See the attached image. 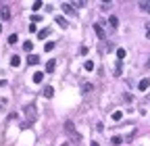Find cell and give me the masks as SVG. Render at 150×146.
<instances>
[{"instance_id":"1","label":"cell","mask_w":150,"mask_h":146,"mask_svg":"<svg viewBox=\"0 0 150 146\" xmlns=\"http://www.w3.org/2000/svg\"><path fill=\"white\" fill-rule=\"evenodd\" d=\"M65 132L73 138V142H77V144L81 142V136H79V132L75 130V123L73 121H65Z\"/></svg>"},{"instance_id":"2","label":"cell","mask_w":150,"mask_h":146,"mask_svg":"<svg viewBox=\"0 0 150 146\" xmlns=\"http://www.w3.org/2000/svg\"><path fill=\"white\" fill-rule=\"evenodd\" d=\"M25 117H27V123H33V121L38 119L36 105H27V107H25Z\"/></svg>"},{"instance_id":"3","label":"cell","mask_w":150,"mask_h":146,"mask_svg":"<svg viewBox=\"0 0 150 146\" xmlns=\"http://www.w3.org/2000/svg\"><path fill=\"white\" fill-rule=\"evenodd\" d=\"M94 31H96V36H98L100 40L107 38V36H104V29H102V23H94Z\"/></svg>"},{"instance_id":"4","label":"cell","mask_w":150,"mask_h":146,"mask_svg":"<svg viewBox=\"0 0 150 146\" xmlns=\"http://www.w3.org/2000/svg\"><path fill=\"white\" fill-rule=\"evenodd\" d=\"M0 17H2V21H8V19H11V11H8V6H2V8H0Z\"/></svg>"},{"instance_id":"5","label":"cell","mask_w":150,"mask_h":146,"mask_svg":"<svg viewBox=\"0 0 150 146\" xmlns=\"http://www.w3.org/2000/svg\"><path fill=\"white\" fill-rule=\"evenodd\" d=\"M42 94H44V98H52V96H54V88H52V86H46Z\"/></svg>"},{"instance_id":"6","label":"cell","mask_w":150,"mask_h":146,"mask_svg":"<svg viewBox=\"0 0 150 146\" xmlns=\"http://www.w3.org/2000/svg\"><path fill=\"white\" fill-rule=\"evenodd\" d=\"M138 88L142 90V92H144V90H148V88H150V77H146V79H142V81L138 84Z\"/></svg>"},{"instance_id":"7","label":"cell","mask_w":150,"mask_h":146,"mask_svg":"<svg viewBox=\"0 0 150 146\" xmlns=\"http://www.w3.org/2000/svg\"><path fill=\"white\" fill-rule=\"evenodd\" d=\"M54 67H56V61H54V58H50V61L46 63V73H52V71H54Z\"/></svg>"},{"instance_id":"8","label":"cell","mask_w":150,"mask_h":146,"mask_svg":"<svg viewBox=\"0 0 150 146\" xmlns=\"http://www.w3.org/2000/svg\"><path fill=\"white\" fill-rule=\"evenodd\" d=\"M31 79H33V84H42V79H44V73H42V71H36Z\"/></svg>"},{"instance_id":"9","label":"cell","mask_w":150,"mask_h":146,"mask_svg":"<svg viewBox=\"0 0 150 146\" xmlns=\"http://www.w3.org/2000/svg\"><path fill=\"white\" fill-rule=\"evenodd\" d=\"M27 63H29V65H38V63H40V56H38V54H29V56H27Z\"/></svg>"},{"instance_id":"10","label":"cell","mask_w":150,"mask_h":146,"mask_svg":"<svg viewBox=\"0 0 150 146\" xmlns=\"http://www.w3.org/2000/svg\"><path fill=\"white\" fill-rule=\"evenodd\" d=\"M63 11L67 13V15H73L75 11H73V4H69V2H63Z\"/></svg>"},{"instance_id":"11","label":"cell","mask_w":150,"mask_h":146,"mask_svg":"<svg viewBox=\"0 0 150 146\" xmlns=\"http://www.w3.org/2000/svg\"><path fill=\"white\" fill-rule=\"evenodd\" d=\"M48 36H50V29H48V27H46V29H40V31H38V38H40V40L48 38Z\"/></svg>"},{"instance_id":"12","label":"cell","mask_w":150,"mask_h":146,"mask_svg":"<svg viewBox=\"0 0 150 146\" xmlns=\"http://www.w3.org/2000/svg\"><path fill=\"white\" fill-rule=\"evenodd\" d=\"M54 21H56V25H58V27H63V29L67 27V21L63 19V17H56V19H54Z\"/></svg>"},{"instance_id":"13","label":"cell","mask_w":150,"mask_h":146,"mask_svg":"<svg viewBox=\"0 0 150 146\" xmlns=\"http://www.w3.org/2000/svg\"><path fill=\"white\" fill-rule=\"evenodd\" d=\"M109 25H111L113 29H117V25H119V19H117V17H111V19H109Z\"/></svg>"},{"instance_id":"14","label":"cell","mask_w":150,"mask_h":146,"mask_svg":"<svg viewBox=\"0 0 150 146\" xmlns=\"http://www.w3.org/2000/svg\"><path fill=\"white\" fill-rule=\"evenodd\" d=\"M11 65H13V67H19V65H21V58H19V56H11Z\"/></svg>"},{"instance_id":"15","label":"cell","mask_w":150,"mask_h":146,"mask_svg":"<svg viewBox=\"0 0 150 146\" xmlns=\"http://www.w3.org/2000/svg\"><path fill=\"white\" fill-rule=\"evenodd\" d=\"M17 40H19V38H17V33H11V36H8V44H17Z\"/></svg>"},{"instance_id":"16","label":"cell","mask_w":150,"mask_h":146,"mask_svg":"<svg viewBox=\"0 0 150 146\" xmlns=\"http://www.w3.org/2000/svg\"><path fill=\"white\" fill-rule=\"evenodd\" d=\"M54 42H48V44H44V50H46V52H50V50H54Z\"/></svg>"},{"instance_id":"17","label":"cell","mask_w":150,"mask_h":146,"mask_svg":"<svg viewBox=\"0 0 150 146\" xmlns=\"http://www.w3.org/2000/svg\"><path fill=\"white\" fill-rule=\"evenodd\" d=\"M23 48L27 50V52H31V50H33V42H29V40H27V42L23 44Z\"/></svg>"},{"instance_id":"18","label":"cell","mask_w":150,"mask_h":146,"mask_svg":"<svg viewBox=\"0 0 150 146\" xmlns=\"http://www.w3.org/2000/svg\"><path fill=\"white\" fill-rule=\"evenodd\" d=\"M83 69H86V71H94V63H92V61H86Z\"/></svg>"},{"instance_id":"19","label":"cell","mask_w":150,"mask_h":146,"mask_svg":"<svg viewBox=\"0 0 150 146\" xmlns=\"http://www.w3.org/2000/svg\"><path fill=\"white\" fill-rule=\"evenodd\" d=\"M140 8L146 11V13H150V2H140Z\"/></svg>"},{"instance_id":"20","label":"cell","mask_w":150,"mask_h":146,"mask_svg":"<svg viewBox=\"0 0 150 146\" xmlns=\"http://www.w3.org/2000/svg\"><path fill=\"white\" fill-rule=\"evenodd\" d=\"M121 117H123V113H121V111H115V113H113V121H119Z\"/></svg>"},{"instance_id":"21","label":"cell","mask_w":150,"mask_h":146,"mask_svg":"<svg viewBox=\"0 0 150 146\" xmlns=\"http://www.w3.org/2000/svg\"><path fill=\"white\" fill-rule=\"evenodd\" d=\"M40 8H42V2H40V0H36V2L31 4V11H40Z\"/></svg>"},{"instance_id":"22","label":"cell","mask_w":150,"mask_h":146,"mask_svg":"<svg viewBox=\"0 0 150 146\" xmlns=\"http://www.w3.org/2000/svg\"><path fill=\"white\" fill-rule=\"evenodd\" d=\"M121 142H123V140L119 138V136H113V140H111V144H115V146H119Z\"/></svg>"},{"instance_id":"23","label":"cell","mask_w":150,"mask_h":146,"mask_svg":"<svg viewBox=\"0 0 150 146\" xmlns=\"http://www.w3.org/2000/svg\"><path fill=\"white\" fill-rule=\"evenodd\" d=\"M117 56H119V58H125V50L119 48V50H117Z\"/></svg>"},{"instance_id":"24","label":"cell","mask_w":150,"mask_h":146,"mask_svg":"<svg viewBox=\"0 0 150 146\" xmlns=\"http://www.w3.org/2000/svg\"><path fill=\"white\" fill-rule=\"evenodd\" d=\"M83 92H92V86L90 84H83Z\"/></svg>"},{"instance_id":"25","label":"cell","mask_w":150,"mask_h":146,"mask_svg":"<svg viewBox=\"0 0 150 146\" xmlns=\"http://www.w3.org/2000/svg\"><path fill=\"white\" fill-rule=\"evenodd\" d=\"M146 38H150V23H146Z\"/></svg>"},{"instance_id":"26","label":"cell","mask_w":150,"mask_h":146,"mask_svg":"<svg viewBox=\"0 0 150 146\" xmlns=\"http://www.w3.org/2000/svg\"><path fill=\"white\" fill-rule=\"evenodd\" d=\"M92 146H100V144H98V142H92Z\"/></svg>"},{"instance_id":"27","label":"cell","mask_w":150,"mask_h":146,"mask_svg":"<svg viewBox=\"0 0 150 146\" xmlns=\"http://www.w3.org/2000/svg\"><path fill=\"white\" fill-rule=\"evenodd\" d=\"M146 67H148V69H150V58H148V63H146Z\"/></svg>"},{"instance_id":"28","label":"cell","mask_w":150,"mask_h":146,"mask_svg":"<svg viewBox=\"0 0 150 146\" xmlns=\"http://www.w3.org/2000/svg\"><path fill=\"white\" fill-rule=\"evenodd\" d=\"M60 146H67V144H65V142H63V144H60Z\"/></svg>"},{"instance_id":"29","label":"cell","mask_w":150,"mask_h":146,"mask_svg":"<svg viewBox=\"0 0 150 146\" xmlns=\"http://www.w3.org/2000/svg\"><path fill=\"white\" fill-rule=\"evenodd\" d=\"M0 31H2V25H0Z\"/></svg>"}]
</instances>
